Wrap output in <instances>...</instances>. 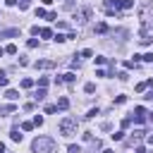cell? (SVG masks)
Wrapping results in <instances>:
<instances>
[{"label":"cell","mask_w":153,"mask_h":153,"mask_svg":"<svg viewBox=\"0 0 153 153\" xmlns=\"http://www.w3.org/2000/svg\"><path fill=\"white\" fill-rule=\"evenodd\" d=\"M105 31H108L105 22H98V24H96V33H105Z\"/></svg>","instance_id":"8fae6325"},{"label":"cell","mask_w":153,"mask_h":153,"mask_svg":"<svg viewBox=\"0 0 153 153\" xmlns=\"http://www.w3.org/2000/svg\"><path fill=\"white\" fill-rule=\"evenodd\" d=\"M31 86H33V79H29V76L22 79V88H31Z\"/></svg>","instance_id":"7c38bea8"},{"label":"cell","mask_w":153,"mask_h":153,"mask_svg":"<svg viewBox=\"0 0 153 153\" xmlns=\"http://www.w3.org/2000/svg\"><path fill=\"white\" fill-rule=\"evenodd\" d=\"M33 98H36V100H43V98H45V88H38V91L33 93Z\"/></svg>","instance_id":"4fadbf2b"},{"label":"cell","mask_w":153,"mask_h":153,"mask_svg":"<svg viewBox=\"0 0 153 153\" xmlns=\"http://www.w3.org/2000/svg\"><path fill=\"white\" fill-rule=\"evenodd\" d=\"M33 67H36V69H53V67H55V60H36Z\"/></svg>","instance_id":"5b68a950"},{"label":"cell","mask_w":153,"mask_h":153,"mask_svg":"<svg viewBox=\"0 0 153 153\" xmlns=\"http://www.w3.org/2000/svg\"><path fill=\"white\" fill-rule=\"evenodd\" d=\"M74 79H76V74H74V72H67V74H62V76H60L57 81H65V84H72Z\"/></svg>","instance_id":"52a82bcc"},{"label":"cell","mask_w":153,"mask_h":153,"mask_svg":"<svg viewBox=\"0 0 153 153\" xmlns=\"http://www.w3.org/2000/svg\"><path fill=\"white\" fill-rule=\"evenodd\" d=\"M33 124H36V127H41V124H43V117H41V115H36V117H33Z\"/></svg>","instance_id":"836d02e7"},{"label":"cell","mask_w":153,"mask_h":153,"mask_svg":"<svg viewBox=\"0 0 153 153\" xmlns=\"http://www.w3.org/2000/svg\"><path fill=\"white\" fill-rule=\"evenodd\" d=\"M124 100H127V96H115V103H117V105H122Z\"/></svg>","instance_id":"1f68e13d"},{"label":"cell","mask_w":153,"mask_h":153,"mask_svg":"<svg viewBox=\"0 0 153 153\" xmlns=\"http://www.w3.org/2000/svg\"><path fill=\"white\" fill-rule=\"evenodd\" d=\"M112 139H115V141H122V139H124V131H115Z\"/></svg>","instance_id":"83f0119b"},{"label":"cell","mask_w":153,"mask_h":153,"mask_svg":"<svg viewBox=\"0 0 153 153\" xmlns=\"http://www.w3.org/2000/svg\"><path fill=\"white\" fill-rule=\"evenodd\" d=\"M136 153H146V151H143V146H136Z\"/></svg>","instance_id":"d590c367"},{"label":"cell","mask_w":153,"mask_h":153,"mask_svg":"<svg viewBox=\"0 0 153 153\" xmlns=\"http://www.w3.org/2000/svg\"><path fill=\"white\" fill-rule=\"evenodd\" d=\"M38 86L45 88V86H48V76H41V79H38Z\"/></svg>","instance_id":"603a6c76"},{"label":"cell","mask_w":153,"mask_h":153,"mask_svg":"<svg viewBox=\"0 0 153 153\" xmlns=\"http://www.w3.org/2000/svg\"><path fill=\"white\" fill-rule=\"evenodd\" d=\"M103 153H112V151H110V148H103Z\"/></svg>","instance_id":"ab89813d"},{"label":"cell","mask_w":153,"mask_h":153,"mask_svg":"<svg viewBox=\"0 0 153 153\" xmlns=\"http://www.w3.org/2000/svg\"><path fill=\"white\" fill-rule=\"evenodd\" d=\"M5 96H7V98H10V100H17V98H19V93H17V91H12V88H10V91H7V93H5Z\"/></svg>","instance_id":"ac0fdd59"},{"label":"cell","mask_w":153,"mask_h":153,"mask_svg":"<svg viewBox=\"0 0 153 153\" xmlns=\"http://www.w3.org/2000/svg\"><path fill=\"white\" fill-rule=\"evenodd\" d=\"M31 7V0H19V10H29Z\"/></svg>","instance_id":"ffe728a7"},{"label":"cell","mask_w":153,"mask_h":153,"mask_svg":"<svg viewBox=\"0 0 153 153\" xmlns=\"http://www.w3.org/2000/svg\"><path fill=\"white\" fill-rule=\"evenodd\" d=\"M26 45H29V48H38V41H36V38H29Z\"/></svg>","instance_id":"7402d4cb"},{"label":"cell","mask_w":153,"mask_h":153,"mask_svg":"<svg viewBox=\"0 0 153 153\" xmlns=\"http://www.w3.org/2000/svg\"><path fill=\"white\" fill-rule=\"evenodd\" d=\"M41 2H45V5H50V2H53V0H41Z\"/></svg>","instance_id":"60d3db41"},{"label":"cell","mask_w":153,"mask_h":153,"mask_svg":"<svg viewBox=\"0 0 153 153\" xmlns=\"http://www.w3.org/2000/svg\"><path fill=\"white\" fill-rule=\"evenodd\" d=\"M2 53H5V48H0V57H2Z\"/></svg>","instance_id":"b9f144b4"},{"label":"cell","mask_w":153,"mask_h":153,"mask_svg":"<svg viewBox=\"0 0 153 153\" xmlns=\"http://www.w3.org/2000/svg\"><path fill=\"white\" fill-rule=\"evenodd\" d=\"M129 124H131V117H124V120H122V127H124V129H127V127H129Z\"/></svg>","instance_id":"e575fe53"},{"label":"cell","mask_w":153,"mask_h":153,"mask_svg":"<svg viewBox=\"0 0 153 153\" xmlns=\"http://www.w3.org/2000/svg\"><path fill=\"white\" fill-rule=\"evenodd\" d=\"M60 134H65V136L76 134V120H74V117H65V120L60 122Z\"/></svg>","instance_id":"3957f363"},{"label":"cell","mask_w":153,"mask_h":153,"mask_svg":"<svg viewBox=\"0 0 153 153\" xmlns=\"http://www.w3.org/2000/svg\"><path fill=\"white\" fill-rule=\"evenodd\" d=\"M7 5H10V7H12V5H17V0H7Z\"/></svg>","instance_id":"8d00e7d4"},{"label":"cell","mask_w":153,"mask_h":153,"mask_svg":"<svg viewBox=\"0 0 153 153\" xmlns=\"http://www.w3.org/2000/svg\"><path fill=\"white\" fill-rule=\"evenodd\" d=\"M31 127H33V122H22V129L24 131H31Z\"/></svg>","instance_id":"4316f807"},{"label":"cell","mask_w":153,"mask_h":153,"mask_svg":"<svg viewBox=\"0 0 153 153\" xmlns=\"http://www.w3.org/2000/svg\"><path fill=\"white\" fill-rule=\"evenodd\" d=\"M91 14H93V10H91V7H84V10H79V12H74V19H79L81 24H86V22L91 19Z\"/></svg>","instance_id":"277c9868"},{"label":"cell","mask_w":153,"mask_h":153,"mask_svg":"<svg viewBox=\"0 0 153 153\" xmlns=\"http://www.w3.org/2000/svg\"><path fill=\"white\" fill-rule=\"evenodd\" d=\"M67 108H69V98H65V96L57 98V110H67Z\"/></svg>","instance_id":"ba28073f"},{"label":"cell","mask_w":153,"mask_h":153,"mask_svg":"<svg viewBox=\"0 0 153 153\" xmlns=\"http://www.w3.org/2000/svg\"><path fill=\"white\" fill-rule=\"evenodd\" d=\"M38 33H41V36H43V38H53V31H50V29H41V31H38Z\"/></svg>","instance_id":"9a60e30c"},{"label":"cell","mask_w":153,"mask_h":153,"mask_svg":"<svg viewBox=\"0 0 153 153\" xmlns=\"http://www.w3.org/2000/svg\"><path fill=\"white\" fill-rule=\"evenodd\" d=\"M139 43H141V45H151V43H153V36L148 33V29H141V38H139Z\"/></svg>","instance_id":"8992f818"},{"label":"cell","mask_w":153,"mask_h":153,"mask_svg":"<svg viewBox=\"0 0 153 153\" xmlns=\"http://www.w3.org/2000/svg\"><path fill=\"white\" fill-rule=\"evenodd\" d=\"M7 81H10V79H7V74H5V72H0V86H7Z\"/></svg>","instance_id":"44dd1931"},{"label":"cell","mask_w":153,"mask_h":153,"mask_svg":"<svg viewBox=\"0 0 153 153\" xmlns=\"http://www.w3.org/2000/svg\"><path fill=\"white\" fill-rule=\"evenodd\" d=\"M139 19H141V29H148L153 24V2H148L139 10Z\"/></svg>","instance_id":"7a4b0ae2"},{"label":"cell","mask_w":153,"mask_h":153,"mask_svg":"<svg viewBox=\"0 0 153 153\" xmlns=\"http://www.w3.org/2000/svg\"><path fill=\"white\" fill-rule=\"evenodd\" d=\"M84 91H86V93H93V91H96V84H86Z\"/></svg>","instance_id":"d4e9b609"},{"label":"cell","mask_w":153,"mask_h":153,"mask_svg":"<svg viewBox=\"0 0 153 153\" xmlns=\"http://www.w3.org/2000/svg\"><path fill=\"white\" fill-rule=\"evenodd\" d=\"M141 60H143V62H153V53H146V55H141Z\"/></svg>","instance_id":"f1b7e54d"},{"label":"cell","mask_w":153,"mask_h":153,"mask_svg":"<svg viewBox=\"0 0 153 153\" xmlns=\"http://www.w3.org/2000/svg\"><path fill=\"white\" fill-rule=\"evenodd\" d=\"M36 17H48V12H45L43 7H38V10H36Z\"/></svg>","instance_id":"f546056e"},{"label":"cell","mask_w":153,"mask_h":153,"mask_svg":"<svg viewBox=\"0 0 153 153\" xmlns=\"http://www.w3.org/2000/svg\"><path fill=\"white\" fill-rule=\"evenodd\" d=\"M124 67H127V69H136V62H131V60H127V62H124Z\"/></svg>","instance_id":"4dcf8cb0"},{"label":"cell","mask_w":153,"mask_h":153,"mask_svg":"<svg viewBox=\"0 0 153 153\" xmlns=\"http://www.w3.org/2000/svg\"><path fill=\"white\" fill-rule=\"evenodd\" d=\"M0 153H5V143H0Z\"/></svg>","instance_id":"74e56055"},{"label":"cell","mask_w":153,"mask_h":153,"mask_svg":"<svg viewBox=\"0 0 153 153\" xmlns=\"http://www.w3.org/2000/svg\"><path fill=\"white\" fill-rule=\"evenodd\" d=\"M148 143H151V146H153V134H151V136H148Z\"/></svg>","instance_id":"f35d334b"},{"label":"cell","mask_w":153,"mask_h":153,"mask_svg":"<svg viewBox=\"0 0 153 153\" xmlns=\"http://www.w3.org/2000/svg\"><path fill=\"white\" fill-rule=\"evenodd\" d=\"M31 151L33 153H53L55 151V139L53 136H38V139H33Z\"/></svg>","instance_id":"6da1fadb"},{"label":"cell","mask_w":153,"mask_h":153,"mask_svg":"<svg viewBox=\"0 0 153 153\" xmlns=\"http://www.w3.org/2000/svg\"><path fill=\"white\" fill-rule=\"evenodd\" d=\"M146 88H148V86H146V81H141V84H136V91H139V93H143Z\"/></svg>","instance_id":"cb8c5ba5"},{"label":"cell","mask_w":153,"mask_h":153,"mask_svg":"<svg viewBox=\"0 0 153 153\" xmlns=\"http://www.w3.org/2000/svg\"><path fill=\"white\" fill-rule=\"evenodd\" d=\"M5 53H10V55H17V45H14V43H10V45L5 48Z\"/></svg>","instance_id":"e0dca14e"},{"label":"cell","mask_w":153,"mask_h":153,"mask_svg":"<svg viewBox=\"0 0 153 153\" xmlns=\"http://www.w3.org/2000/svg\"><path fill=\"white\" fill-rule=\"evenodd\" d=\"M10 139H12V141H22V134H19L17 129H12V131H10Z\"/></svg>","instance_id":"5bb4252c"},{"label":"cell","mask_w":153,"mask_h":153,"mask_svg":"<svg viewBox=\"0 0 153 153\" xmlns=\"http://www.w3.org/2000/svg\"><path fill=\"white\" fill-rule=\"evenodd\" d=\"M151 122H153V112H151Z\"/></svg>","instance_id":"7bdbcfd3"},{"label":"cell","mask_w":153,"mask_h":153,"mask_svg":"<svg viewBox=\"0 0 153 153\" xmlns=\"http://www.w3.org/2000/svg\"><path fill=\"white\" fill-rule=\"evenodd\" d=\"M67 151H69V153H81V148H79L76 143H69V146H67Z\"/></svg>","instance_id":"d6986e66"},{"label":"cell","mask_w":153,"mask_h":153,"mask_svg":"<svg viewBox=\"0 0 153 153\" xmlns=\"http://www.w3.org/2000/svg\"><path fill=\"white\" fill-rule=\"evenodd\" d=\"M117 7L120 10H129V7H134V0H117Z\"/></svg>","instance_id":"9c48e42d"},{"label":"cell","mask_w":153,"mask_h":153,"mask_svg":"<svg viewBox=\"0 0 153 153\" xmlns=\"http://www.w3.org/2000/svg\"><path fill=\"white\" fill-rule=\"evenodd\" d=\"M98 112H100V110H98V108H91V110H88V115H86V117H88V120H91V117H96V115H98Z\"/></svg>","instance_id":"484cf974"},{"label":"cell","mask_w":153,"mask_h":153,"mask_svg":"<svg viewBox=\"0 0 153 153\" xmlns=\"http://www.w3.org/2000/svg\"><path fill=\"white\" fill-rule=\"evenodd\" d=\"M53 41H57V43H65V41H67V36H62V33H53Z\"/></svg>","instance_id":"2e32d148"},{"label":"cell","mask_w":153,"mask_h":153,"mask_svg":"<svg viewBox=\"0 0 153 153\" xmlns=\"http://www.w3.org/2000/svg\"><path fill=\"white\" fill-rule=\"evenodd\" d=\"M14 110H17L14 105H0V117H2V115H10V112H14Z\"/></svg>","instance_id":"30bf717a"},{"label":"cell","mask_w":153,"mask_h":153,"mask_svg":"<svg viewBox=\"0 0 153 153\" xmlns=\"http://www.w3.org/2000/svg\"><path fill=\"white\" fill-rule=\"evenodd\" d=\"M55 110H57V105H45V112H48V115H53Z\"/></svg>","instance_id":"d6a6232c"}]
</instances>
